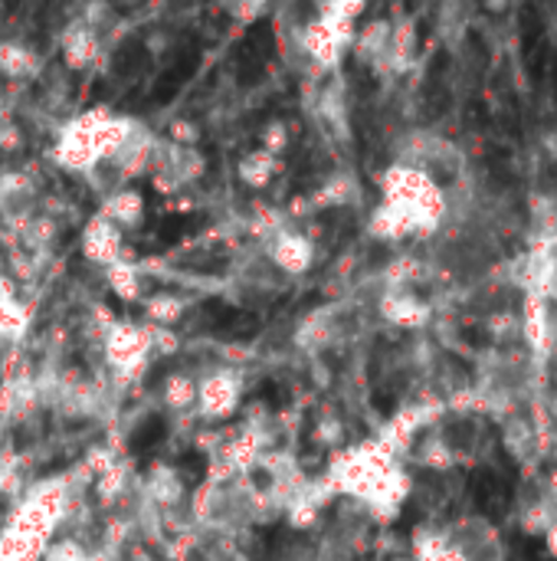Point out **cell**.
I'll list each match as a JSON object with an SVG mask.
<instances>
[{
  "label": "cell",
  "instance_id": "4",
  "mask_svg": "<svg viewBox=\"0 0 557 561\" xmlns=\"http://www.w3.org/2000/svg\"><path fill=\"white\" fill-rule=\"evenodd\" d=\"M43 207L39 184L30 171L23 168H7L0 171V224L10 233H20Z\"/></svg>",
  "mask_w": 557,
  "mask_h": 561
},
{
  "label": "cell",
  "instance_id": "13",
  "mask_svg": "<svg viewBox=\"0 0 557 561\" xmlns=\"http://www.w3.org/2000/svg\"><path fill=\"white\" fill-rule=\"evenodd\" d=\"M289 145H292V131H289V125H286L282 118L266 122V128H263V135H259V148H263L266 154H272V158H279V161H282V154L289 151Z\"/></svg>",
  "mask_w": 557,
  "mask_h": 561
},
{
  "label": "cell",
  "instance_id": "7",
  "mask_svg": "<svg viewBox=\"0 0 557 561\" xmlns=\"http://www.w3.org/2000/svg\"><path fill=\"white\" fill-rule=\"evenodd\" d=\"M43 72L39 53L20 39H0V82H30Z\"/></svg>",
  "mask_w": 557,
  "mask_h": 561
},
{
  "label": "cell",
  "instance_id": "8",
  "mask_svg": "<svg viewBox=\"0 0 557 561\" xmlns=\"http://www.w3.org/2000/svg\"><path fill=\"white\" fill-rule=\"evenodd\" d=\"M98 214H102L105 220H112L121 233L138 230V227L144 224V217H148L144 194L135 191V187H125V191H118V194L98 201Z\"/></svg>",
  "mask_w": 557,
  "mask_h": 561
},
{
  "label": "cell",
  "instance_id": "5",
  "mask_svg": "<svg viewBox=\"0 0 557 561\" xmlns=\"http://www.w3.org/2000/svg\"><path fill=\"white\" fill-rule=\"evenodd\" d=\"M105 59V36H98L82 20H72L59 30V66L66 72H89Z\"/></svg>",
  "mask_w": 557,
  "mask_h": 561
},
{
  "label": "cell",
  "instance_id": "10",
  "mask_svg": "<svg viewBox=\"0 0 557 561\" xmlns=\"http://www.w3.org/2000/svg\"><path fill=\"white\" fill-rule=\"evenodd\" d=\"M141 309H144L148 325H154V329H174L187 316L190 299L181 296V293H171V289H154V293H148V299L141 302Z\"/></svg>",
  "mask_w": 557,
  "mask_h": 561
},
{
  "label": "cell",
  "instance_id": "12",
  "mask_svg": "<svg viewBox=\"0 0 557 561\" xmlns=\"http://www.w3.org/2000/svg\"><path fill=\"white\" fill-rule=\"evenodd\" d=\"M279 171H282V161L272 158V154H266L263 148H256V151H250V154H243V158L236 161V178H240L246 187H253V191L269 187V181H272Z\"/></svg>",
  "mask_w": 557,
  "mask_h": 561
},
{
  "label": "cell",
  "instance_id": "2",
  "mask_svg": "<svg viewBox=\"0 0 557 561\" xmlns=\"http://www.w3.org/2000/svg\"><path fill=\"white\" fill-rule=\"evenodd\" d=\"M243 401V368L240 365H217L204 378H197V404L194 414L204 424L230 421Z\"/></svg>",
  "mask_w": 557,
  "mask_h": 561
},
{
  "label": "cell",
  "instance_id": "11",
  "mask_svg": "<svg viewBox=\"0 0 557 561\" xmlns=\"http://www.w3.org/2000/svg\"><path fill=\"white\" fill-rule=\"evenodd\" d=\"M161 404L171 414H187L197 404V375L181 368V371H167L161 381Z\"/></svg>",
  "mask_w": 557,
  "mask_h": 561
},
{
  "label": "cell",
  "instance_id": "1",
  "mask_svg": "<svg viewBox=\"0 0 557 561\" xmlns=\"http://www.w3.org/2000/svg\"><path fill=\"white\" fill-rule=\"evenodd\" d=\"M138 125L135 115H118L105 105L85 108L79 115H72L69 122H62L53 135V164L69 171V174H85L95 161L115 154L121 148V141L131 135V128Z\"/></svg>",
  "mask_w": 557,
  "mask_h": 561
},
{
  "label": "cell",
  "instance_id": "9",
  "mask_svg": "<svg viewBox=\"0 0 557 561\" xmlns=\"http://www.w3.org/2000/svg\"><path fill=\"white\" fill-rule=\"evenodd\" d=\"M105 273V283H108V289L118 296V299H125V302H144L148 299V266L144 263H135V260H118V263H112L108 270H102Z\"/></svg>",
  "mask_w": 557,
  "mask_h": 561
},
{
  "label": "cell",
  "instance_id": "3",
  "mask_svg": "<svg viewBox=\"0 0 557 561\" xmlns=\"http://www.w3.org/2000/svg\"><path fill=\"white\" fill-rule=\"evenodd\" d=\"M256 250H263L269 256V263L286 276V279H299L315 266L318 247L312 240V233L299 230L295 220H289L286 227H279L269 240H263Z\"/></svg>",
  "mask_w": 557,
  "mask_h": 561
},
{
  "label": "cell",
  "instance_id": "6",
  "mask_svg": "<svg viewBox=\"0 0 557 561\" xmlns=\"http://www.w3.org/2000/svg\"><path fill=\"white\" fill-rule=\"evenodd\" d=\"M79 250H82L85 263H92V266H98V270H108L112 263H118V260L128 256V250H125V233H121L112 220H105L98 210L85 220L82 237H79Z\"/></svg>",
  "mask_w": 557,
  "mask_h": 561
},
{
  "label": "cell",
  "instance_id": "14",
  "mask_svg": "<svg viewBox=\"0 0 557 561\" xmlns=\"http://www.w3.org/2000/svg\"><path fill=\"white\" fill-rule=\"evenodd\" d=\"M545 542H548V549L557 556V523L548 529V533H545Z\"/></svg>",
  "mask_w": 557,
  "mask_h": 561
}]
</instances>
